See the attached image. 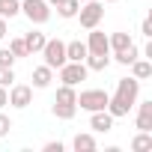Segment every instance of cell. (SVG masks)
Segmentation results:
<instances>
[{"instance_id": "5b68a950", "label": "cell", "mask_w": 152, "mask_h": 152, "mask_svg": "<svg viewBox=\"0 0 152 152\" xmlns=\"http://www.w3.org/2000/svg\"><path fill=\"white\" fill-rule=\"evenodd\" d=\"M107 99H110V96H107L104 90H84V93L78 96V104H81V110H90V113H93V110H104V107H107Z\"/></svg>"}, {"instance_id": "8992f818", "label": "cell", "mask_w": 152, "mask_h": 152, "mask_svg": "<svg viewBox=\"0 0 152 152\" xmlns=\"http://www.w3.org/2000/svg\"><path fill=\"white\" fill-rule=\"evenodd\" d=\"M42 54H45V66L60 69V66L66 63V42H60V39H48L45 48H42Z\"/></svg>"}, {"instance_id": "d6986e66", "label": "cell", "mask_w": 152, "mask_h": 152, "mask_svg": "<svg viewBox=\"0 0 152 152\" xmlns=\"http://www.w3.org/2000/svg\"><path fill=\"white\" fill-rule=\"evenodd\" d=\"M54 102H63V104H78V93H75V87L63 84V87L57 90V99H54Z\"/></svg>"}, {"instance_id": "44dd1931", "label": "cell", "mask_w": 152, "mask_h": 152, "mask_svg": "<svg viewBox=\"0 0 152 152\" xmlns=\"http://www.w3.org/2000/svg\"><path fill=\"white\" fill-rule=\"evenodd\" d=\"M107 45H110V51L116 54V51H122V48L131 45V36H128V33H113V36H107Z\"/></svg>"}, {"instance_id": "83f0119b", "label": "cell", "mask_w": 152, "mask_h": 152, "mask_svg": "<svg viewBox=\"0 0 152 152\" xmlns=\"http://www.w3.org/2000/svg\"><path fill=\"white\" fill-rule=\"evenodd\" d=\"M45 152H63V143L60 140H51V143H45Z\"/></svg>"}, {"instance_id": "ba28073f", "label": "cell", "mask_w": 152, "mask_h": 152, "mask_svg": "<svg viewBox=\"0 0 152 152\" xmlns=\"http://www.w3.org/2000/svg\"><path fill=\"white\" fill-rule=\"evenodd\" d=\"M30 102H33V87L15 84V87L9 90V104H12V107H27Z\"/></svg>"}, {"instance_id": "f546056e", "label": "cell", "mask_w": 152, "mask_h": 152, "mask_svg": "<svg viewBox=\"0 0 152 152\" xmlns=\"http://www.w3.org/2000/svg\"><path fill=\"white\" fill-rule=\"evenodd\" d=\"M9 104V93H6V87H0V107H6Z\"/></svg>"}, {"instance_id": "ffe728a7", "label": "cell", "mask_w": 152, "mask_h": 152, "mask_svg": "<svg viewBox=\"0 0 152 152\" xmlns=\"http://www.w3.org/2000/svg\"><path fill=\"white\" fill-rule=\"evenodd\" d=\"M54 116L57 119H72L75 113H78V104H63V102H54Z\"/></svg>"}, {"instance_id": "9c48e42d", "label": "cell", "mask_w": 152, "mask_h": 152, "mask_svg": "<svg viewBox=\"0 0 152 152\" xmlns=\"http://www.w3.org/2000/svg\"><path fill=\"white\" fill-rule=\"evenodd\" d=\"M90 128H93V131L107 134V131L113 128V116H110L107 110H93V116H90Z\"/></svg>"}, {"instance_id": "484cf974", "label": "cell", "mask_w": 152, "mask_h": 152, "mask_svg": "<svg viewBox=\"0 0 152 152\" xmlns=\"http://www.w3.org/2000/svg\"><path fill=\"white\" fill-rule=\"evenodd\" d=\"M15 81V72L12 69H3V66H0V87H9Z\"/></svg>"}, {"instance_id": "7a4b0ae2", "label": "cell", "mask_w": 152, "mask_h": 152, "mask_svg": "<svg viewBox=\"0 0 152 152\" xmlns=\"http://www.w3.org/2000/svg\"><path fill=\"white\" fill-rule=\"evenodd\" d=\"M78 18H81L84 30L99 27V21L104 18V3H99V0H84V9H78Z\"/></svg>"}, {"instance_id": "277c9868", "label": "cell", "mask_w": 152, "mask_h": 152, "mask_svg": "<svg viewBox=\"0 0 152 152\" xmlns=\"http://www.w3.org/2000/svg\"><path fill=\"white\" fill-rule=\"evenodd\" d=\"M21 12L30 18V24H45V21L51 18L48 0H24V3H21Z\"/></svg>"}, {"instance_id": "8fae6325", "label": "cell", "mask_w": 152, "mask_h": 152, "mask_svg": "<svg viewBox=\"0 0 152 152\" xmlns=\"http://www.w3.org/2000/svg\"><path fill=\"white\" fill-rule=\"evenodd\" d=\"M137 128L140 131H152V102H143L137 107Z\"/></svg>"}, {"instance_id": "4316f807", "label": "cell", "mask_w": 152, "mask_h": 152, "mask_svg": "<svg viewBox=\"0 0 152 152\" xmlns=\"http://www.w3.org/2000/svg\"><path fill=\"white\" fill-rule=\"evenodd\" d=\"M9 128H12V119L0 113V137H6V134H9Z\"/></svg>"}, {"instance_id": "e0dca14e", "label": "cell", "mask_w": 152, "mask_h": 152, "mask_svg": "<svg viewBox=\"0 0 152 152\" xmlns=\"http://www.w3.org/2000/svg\"><path fill=\"white\" fill-rule=\"evenodd\" d=\"M113 57H116V63H122V66H131V63H134V60L140 57V51H137V45L131 42L128 48H122V51H116Z\"/></svg>"}, {"instance_id": "30bf717a", "label": "cell", "mask_w": 152, "mask_h": 152, "mask_svg": "<svg viewBox=\"0 0 152 152\" xmlns=\"http://www.w3.org/2000/svg\"><path fill=\"white\" fill-rule=\"evenodd\" d=\"M51 81H54V69H51V66H39V69H33V87H36V90H45Z\"/></svg>"}, {"instance_id": "7402d4cb", "label": "cell", "mask_w": 152, "mask_h": 152, "mask_svg": "<svg viewBox=\"0 0 152 152\" xmlns=\"http://www.w3.org/2000/svg\"><path fill=\"white\" fill-rule=\"evenodd\" d=\"M18 12H21L18 0H0V18H15Z\"/></svg>"}, {"instance_id": "1f68e13d", "label": "cell", "mask_w": 152, "mask_h": 152, "mask_svg": "<svg viewBox=\"0 0 152 152\" xmlns=\"http://www.w3.org/2000/svg\"><path fill=\"white\" fill-rule=\"evenodd\" d=\"M63 3V0H48V6H60Z\"/></svg>"}, {"instance_id": "9a60e30c", "label": "cell", "mask_w": 152, "mask_h": 152, "mask_svg": "<svg viewBox=\"0 0 152 152\" xmlns=\"http://www.w3.org/2000/svg\"><path fill=\"white\" fill-rule=\"evenodd\" d=\"M72 146H75V152H93L96 149V137L93 134H75Z\"/></svg>"}, {"instance_id": "ac0fdd59", "label": "cell", "mask_w": 152, "mask_h": 152, "mask_svg": "<svg viewBox=\"0 0 152 152\" xmlns=\"http://www.w3.org/2000/svg\"><path fill=\"white\" fill-rule=\"evenodd\" d=\"M131 149H134V152H149V149H152V131H140V134L131 140Z\"/></svg>"}, {"instance_id": "836d02e7", "label": "cell", "mask_w": 152, "mask_h": 152, "mask_svg": "<svg viewBox=\"0 0 152 152\" xmlns=\"http://www.w3.org/2000/svg\"><path fill=\"white\" fill-rule=\"evenodd\" d=\"M81 3H84V0H81Z\"/></svg>"}, {"instance_id": "4fadbf2b", "label": "cell", "mask_w": 152, "mask_h": 152, "mask_svg": "<svg viewBox=\"0 0 152 152\" xmlns=\"http://www.w3.org/2000/svg\"><path fill=\"white\" fill-rule=\"evenodd\" d=\"M24 42H27V51H30V54H39V51L45 48L48 36H45V33H39V30H33V33H27V36H24Z\"/></svg>"}, {"instance_id": "52a82bcc", "label": "cell", "mask_w": 152, "mask_h": 152, "mask_svg": "<svg viewBox=\"0 0 152 152\" xmlns=\"http://www.w3.org/2000/svg\"><path fill=\"white\" fill-rule=\"evenodd\" d=\"M87 54H110V45H107V36L93 27L90 30V39H87Z\"/></svg>"}, {"instance_id": "3957f363", "label": "cell", "mask_w": 152, "mask_h": 152, "mask_svg": "<svg viewBox=\"0 0 152 152\" xmlns=\"http://www.w3.org/2000/svg\"><path fill=\"white\" fill-rule=\"evenodd\" d=\"M57 72H60V81L69 84V87H78L81 81H87V75H90V69L84 63H72V60H66Z\"/></svg>"}, {"instance_id": "cb8c5ba5", "label": "cell", "mask_w": 152, "mask_h": 152, "mask_svg": "<svg viewBox=\"0 0 152 152\" xmlns=\"http://www.w3.org/2000/svg\"><path fill=\"white\" fill-rule=\"evenodd\" d=\"M9 51H12L15 57H30V51H27V42H24V39H12V42H9Z\"/></svg>"}, {"instance_id": "2e32d148", "label": "cell", "mask_w": 152, "mask_h": 152, "mask_svg": "<svg viewBox=\"0 0 152 152\" xmlns=\"http://www.w3.org/2000/svg\"><path fill=\"white\" fill-rule=\"evenodd\" d=\"M131 75H134L137 81H146L149 75H152V63H149V60H140V57H137V60L131 63Z\"/></svg>"}, {"instance_id": "4dcf8cb0", "label": "cell", "mask_w": 152, "mask_h": 152, "mask_svg": "<svg viewBox=\"0 0 152 152\" xmlns=\"http://www.w3.org/2000/svg\"><path fill=\"white\" fill-rule=\"evenodd\" d=\"M6 36V18H0V39Z\"/></svg>"}, {"instance_id": "603a6c76", "label": "cell", "mask_w": 152, "mask_h": 152, "mask_svg": "<svg viewBox=\"0 0 152 152\" xmlns=\"http://www.w3.org/2000/svg\"><path fill=\"white\" fill-rule=\"evenodd\" d=\"M57 9H60L63 18H75V15H78V9H81V0H63Z\"/></svg>"}, {"instance_id": "f1b7e54d", "label": "cell", "mask_w": 152, "mask_h": 152, "mask_svg": "<svg viewBox=\"0 0 152 152\" xmlns=\"http://www.w3.org/2000/svg\"><path fill=\"white\" fill-rule=\"evenodd\" d=\"M140 33H143V36H152V21H149V18L140 24Z\"/></svg>"}, {"instance_id": "d4e9b609", "label": "cell", "mask_w": 152, "mask_h": 152, "mask_svg": "<svg viewBox=\"0 0 152 152\" xmlns=\"http://www.w3.org/2000/svg\"><path fill=\"white\" fill-rule=\"evenodd\" d=\"M15 60H18V57H15L9 48H0V66H3V69H12V66H15Z\"/></svg>"}, {"instance_id": "d6a6232c", "label": "cell", "mask_w": 152, "mask_h": 152, "mask_svg": "<svg viewBox=\"0 0 152 152\" xmlns=\"http://www.w3.org/2000/svg\"><path fill=\"white\" fill-rule=\"evenodd\" d=\"M107 3H116V0H107Z\"/></svg>"}, {"instance_id": "7c38bea8", "label": "cell", "mask_w": 152, "mask_h": 152, "mask_svg": "<svg viewBox=\"0 0 152 152\" xmlns=\"http://www.w3.org/2000/svg\"><path fill=\"white\" fill-rule=\"evenodd\" d=\"M66 60L84 63V60H87V42H69V45H66Z\"/></svg>"}, {"instance_id": "6da1fadb", "label": "cell", "mask_w": 152, "mask_h": 152, "mask_svg": "<svg viewBox=\"0 0 152 152\" xmlns=\"http://www.w3.org/2000/svg\"><path fill=\"white\" fill-rule=\"evenodd\" d=\"M137 93H140V81L134 78H119V84H116V93L107 99V113L113 116V119H119V116H128V110L134 107V102H137Z\"/></svg>"}, {"instance_id": "5bb4252c", "label": "cell", "mask_w": 152, "mask_h": 152, "mask_svg": "<svg viewBox=\"0 0 152 152\" xmlns=\"http://www.w3.org/2000/svg\"><path fill=\"white\" fill-rule=\"evenodd\" d=\"M84 66L93 69V72H104L110 66V54H87V63Z\"/></svg>"}]
</instances>
